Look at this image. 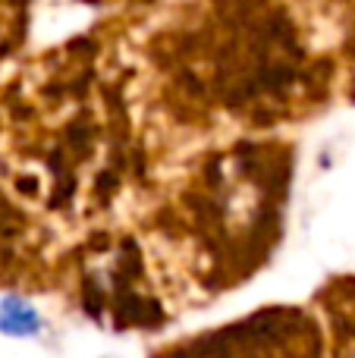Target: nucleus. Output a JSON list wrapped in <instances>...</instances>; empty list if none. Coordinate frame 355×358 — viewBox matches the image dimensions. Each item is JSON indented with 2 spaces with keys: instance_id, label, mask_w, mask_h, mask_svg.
<instances>
[{
  "instance_id": "f257e3e1",
  "label": "nucleus",
  "mask_w": 355,
  "mask_h": 358,
  "mask_svg": "<svg viewBox=\"0 0 355 358\" xmlns=\"http://www.w3.org/2000/svg\"><path fill=\"white\" fill-rule=\"evenodd\" d=\"M0 327H3L6 334H16V336L38 334L41 317L35 315V308H29V305H22V302H6L3 308H0Z\"/></svg>"
}]
</instances>
